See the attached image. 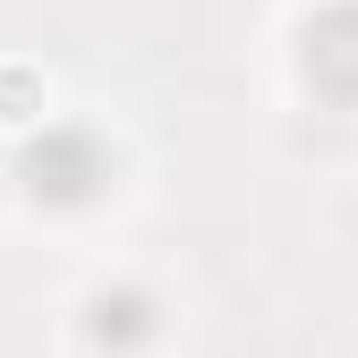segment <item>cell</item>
<instances>
[{"label": "cell", "mask_w": 358, "mask_h": 358, "mask_svg": "<svg viewBox=\"0 0 358 358\" xmlns=\"http://www.w3.org/2000/svg\"><path fill=\"white\" fill-rule=\"evenodd\" d=\"M307 85H324L333 103H358V9H324L307 26Z\"/></svg>", "instance_id": "2"}, {"label": "cell", "mask_w": 358, "mask_h": 358, "mask_svg": "<svg viewBox=\"0 0 358 358\" xmlns=\"http://www.w3.org/2000/svg\"><path fill=\"white\" fill-rule=\"evenodd\" d=\"M103 179H111V171H103L94 137H77V128H60L52 154H26V188H34V196H52V205H85Z\"/></svg>", "instance_id": "1"}]
</instances>
